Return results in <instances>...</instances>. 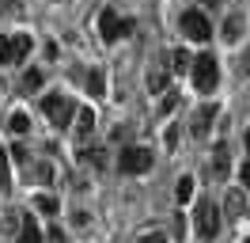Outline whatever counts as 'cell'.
Wrapping results in <instances>:
<instances>
[{
    "mask_svg": "<svg viewBox=\"0 0 250 243\" xmlns=\"http://www.w3.org/2000/svg\"><path fill=\"white\" fill-rule=\"evenodd\" d=\"M42 114H46L57 129H64V125H72L76 103H72L68 95H61V91H49V95H42Z\"/></svg>",
    "mask_w": 250,
    "mask_h": 243,
    "instance_id": "1",
    "label": "cell"
},
{
    "mask_svg": "<svg viewBox=\"0 0 250 243\" xmlns=\"http://www.w3.org/2000/svg\"><path fill=\"white\" fill-rule=\"evenodd\" d=\"M228 167H231V160H228V145H216V148H212V171H216V175H228Z\"/></svg>",
    "mask_w": 250,
    "mask_h": 243,
    "instance_id": "15",
    "label": "cell"
},
{
    "mask_svg": "<svg viewBox=\"0 0 250 243\" xmlns=\"http://www.w3.org/2000/svg\"><path fill=\"white\" fill-rule=\"evenodd\" d=\"M212 118H220V106L216 103H205L193 110V118H189V133L193 137H205L208 129H212Z\"/></svg>",
    "mask_w": 250,
    "mask_h": 243,
    "instance_id": "8",
    "label": "cell"
},
{
    "mask_svg": "<svg viewBox=\"0 0 250 243\" xmlns=\"http://www.w3.org/2000/svg\"><path fill=\"white\" fill-rule=\"evenodd\" d=\"M0 190L4 194L12 190V160H8V152H0Z\"/></svg>",
    "mask_w": 250,
    "mask_h": 243,
    "instance_id": "16",
    "label": "cell"
},
{
    "mask_svg": "<svg viewBox=\"0 0 250 243\" xmlns=\"http://www.w3.org/2000/svg\"><path fill=\"white\" fill-rule=\"evenodd\" d=\"M189 80H193V88H197V91H205V95H208V91L216 88V80H220L216 57H212V53H201V57L189 65Z\"/></svg>",
    "mask_w": 250,
    "mask_h": 243,
    "instance_id": "2",
    "label": "cell"
},
{
    "mask_svg": "<svg viewBox=\"0 0 250 243\" xmlns=\"http://www.w3.org/2000/svg\"><path fill=\"white\" fill-rule=\"evenodd\" d=\"M243 27H247V19L239 12L231 15H224V27H220V38H224V46H235L239 38H243Z\"/></svg>",
    "mask_w": 250,
    "mask_h": 243,
    "instance_id": "9",
    "label": "cell"
},
{
    "mask_svg": "<svg viewBox=\"0 0 250 243\" xmlns=\"http://www.w3.org/2000/svg\"><path fill=\"white\" fill-rule=\"evenodd\" d=\"M224 213H228V217H231V220H243V217H247V194H243V190H228V194H224Z\"/></svg>",
    "mask_w": 250,
    "mask_h": 243,
    "instance_id": "10",
    "label": "cell"
},
{
    "mask_svg": "<svg viewBox=\"0 0 250 243\" xmlns=\"http://www.w3.org/2000/svg\"><path fill=\"white\" fill-rule=\"evenodd\" d=\"M8 129H12V133H27V129H31V118H27V114H12V118H8Z\"/></svg>",
    "mask_w": 250,
    "mask_h": 243,
    "instance_id": "21",
    "label": "cell"
},
{
    "mask_svg": "<svg viewBox=\"0 0 250 243\" xmlns=\"http://www.w3.org/2000/svg\"><path fill=\"white\" fill-rule=\"evenodd\" d=\"M137 243H167V236H159V232H152V236H141Z\"/></svg>",
    "mask_w": 250,
    "mask_h": 243,
    "instance_id": "24",
    "label": "cell"
},
{
    "mask_svg": "<svg viewBox=\"0 0 250 243\" xmlns=\"http://www.w3.org/2000/svg\"><path fill=\"white\" fill-rule=\"evenodd\" d=\"M205 8H220V4H224V0H201Z\"/></svg>",
    "mask_w": 250,
    "mask_h": 243,
    "instance_id": "29",
    "label": "cell"
},
{
    "mask_svg": "<svg viewBox=\"0 0 250 243\" xmlns=\"http://www.w3.org/2000/svg\"><path fill=\"white\" fill-rule=\"evenodd\" d=\"M34 205H38V213L53 217V213H57V197H53V194H38V197H34Z\"/></svg>",
    "mask_w": 250,
    "mask_h": 243,
    "instance_id": "20",
    "label": "cell"
},
{
    "mask_svg": "<svg viewBox=\"0 0 250 243\" xmlns=\"http://www.w3.org/2000/svg\"><path fill=\"white\" fill-rule=\"evenodd\" d=\"M31 34H16V38H0V65H19L31 53Z\"/></svg>",
    "mask_w": 250,
    "mask_h": 243,
    "instance_id": "5",
    "label": "cell"
},
{
    "mask_svg": "<svg viewBox=\"0 0 250 243\" xmlns=\"http://www.w3.org/2000/svg\"><path fill=\"white\" fill-rule=\"evenodd\" d=\"M178 27H182V34H186L189 42H208V38H212V27H208V19H205V12H197V8H189V12H182V19H178Z\"/></svg>",
    "mask_w": 250,
    "mask_h": 243,
    "instance_id": "4",
    "label": "cell"
},
{
    "mask_svg": "<svg viewBox=\"0 0 250 243\" xmlns=\"http://www.w3.org/2000/svg\"><path fill=\"white\" fill-rule=\"evenodd\" d=\"M247 148H250V129H247Z\"/></svg>",
    "mask_w": 250,
    "mask_h": 243,
    "instance_id": "30",
    "label": "cell"
},
{
    "mask_svg": "<svg viewBox=\"0 0 250 243\" xmlns=\"http://www.w3.org/2000/svg\"><path fill=\"white\" fill-rule=\"evenodd\" d=\"M19 217H23L19 209H4V228H8L12 240H16V232H19Z\"/></svg>",
    "mask_w": 250,
    "mask_h": 243,
    "instance_id": "22",
    "label": "cell"
},
{
    "mask_svg": "<svg viewBox=\"0 0 250 243\" xmlns=\"http://www.w3.org/2000/svg\"><path fill=\"white\" fill-rule=\"evenodd\" d=\"M239 175H243V182L250 186V164H243V171H239Z\"/></svg>",
    "mask_w": 250,
    "mask_h": 243,
    "instance_id": "27",
    "label": "cell"
},
{
    "mask_svg": "<svg viewBox=\"0 0 250 243\" xmlns=\"http://www.w3.org/2000/svg\"><path fill=\"white\" fill-rule=\"evenodd\" d=\"M72 118H76V122H72V133H76V141H87V137H91V129H95V114L87 110V106H80Z\"/></svg>",
    "mask_w": 250,
    "mask_h": 243,
    "instance_id": "12",
    "label": "cell"
},
{
    "mask_svg": "<svg viewBox=\"0 0 250 243\" xmlns=\"http://www.w3.org/2000/svg\"><path fill=\"white\" fill-rule=\"evenodd\" d=\"M174 197H178V201H193V179H189V175H182V179H178Z\"/></svg>",
    "mask_w": 250,
    "mask_h": 243,
    "instance_id": "18",
    "label": "cell"
},
{
    "mask_svg": "<svg viewBox=\"0 0 250 243\" xmlns=\"http://www.w3.org/2000/svg\"><path fill=\"white\" fill-rule=\"evenodd\" d=\"M189 69V53L186 49H171V73H186Z\"/></svg>",
    "mask_w": 250,
    "mask_h": 243,
    "instance_id": "19",
    "label": "cell"
},
{
    "mask_svg": "<svg viewBox=\"0 0 250 243\" xmlns=\"http://www.w3.org/2000/svg\"><path fill=\"white\" fill-rule=\"evenodd\" d=\"M118 167H122L125 175H141V171H148V167H152V152L141 148V145L122 148V156H118Z\"/></svg>",
    "mask_w": 250,
    "mask_h": 243,
    "instance_id": "6",
    "label": "cell"
},
{
    "mask_svg": "<svg viewBox=\"0 0 250 243\" xmlns=\"http://www.w3.org/2000/svg\"><path fill=\"white\" fill-rule=\"evenodd\" d=\"M31 175H34V179H42V182H49V175H53V167H49L46 160H42V164H31Z\"/></svg>",
    "mask_w": 250,
    "mask_h": 243,
    "instance_id": "23",
    "label": "cell"
},
{
    "mask_svg": "<svg viewBox=\"0 0 250 243\" xmlns=\"http://www.w3.org/2000/svg\"><path fill=\"white\" fill-rule=\"evenodd\" d=\"M87 91H91L95 99H103V95H106V76L99 73V69H91V73H87Z\"/></svg>",
    "mask_w": 250,
    "mask_h": 243,
    "instance_id": "14",
    "label": "cell"
},
{
    "mask_svg": "<svg viewBox=\"0 0 250 243\" xmlns=\"http://www.w3.org/2000/svg\"><path fill=\"white\" fill-rule=\"evenodd\" d=\"M243 73L250 76V49H247V53H243Z\"/></svg>",
    "mask_w": 250,
    "mask_h": 243,
    "instance_id": "28",
    "label": "cell"
},
{
    "mask_svg": "<svg viewBox=\"0 0 250 243\" xmlns=\"http://www.w3.org/2000/svg\"><path fill=\"white\" fill-rule=\"evenodd\" d=\"M16 243H42V232H38V220L31 213L19 217V232H16Z\"/></svg>",
    "mask_w": 250,
    "mask_h": 243,
    "instance_id": "11",
    "label": "cell"
},
{
    "mask_svg": "<svg viewBox=\"0 0 250 243\" xmlns=\"http://www.w3.org/2000/svg\"><path fill=\"white\" fill-rule=\"evenodd\" d=\"M129 30H133V19H118L110 8L99 15V34H103V42H118V38L129 34Z\"/></svg>",
    "mask_w": 250,
    "mask_h": 243,
    "instance_id": "7",
    "label": "cell"
},
{
    "mask_svg": "<svg viewBox=\"0 0 250 243\" xmlns=\"http://www.w3.org/2000/svg\"><path fill=\"white\" fill-rule=\"evenodd\" d=\"M193 228H197L201 240H212V236L220 232V209L208 201V197L197 201V209H193Z\"/></svg>",
    "mask_w": 250,
    "mask_h": 243,
    "instance_id": "3",
    "label": "cell"
},
{
    "mask_svg": "<svg viewBox=\"0 0 250 243\" xmlns=\"http://www.w3.org/2000/svg\"><path fill=\"white\" fill-rule=\"evenodd\" d=\"M174 103H178V99H174V95H167V99H163V106H159V110H163V114H171V110H174Z\"/></svg>",
    "mask_w": 250,
    "mask_h": 243,
    "instance_id": "26",
    "label": "cell"
},
{
    "mask_svg": "<svg viewBox=\"0 0 250 243\" xmlns=\"http://www.w3.org/2000/svg\"><path fill=\"white\" fill-rule=\"evenodd\" d=\"M148 91H156V95L167 91V65L163 61H152V69H148Z\"/></svg>",
    "mask_w": 250,
    "mask_h": 243,
    "instance_id": "13",
    "label": "cell"
},
{
    "mask_svg": "<svg viewBox=\"0 0 250 243\" xmlns=\"http://www.w3.org/2000/svg\"><path fill=\"white\" fill-rule=\"evenodd\" d=\"M42 88V73H38V69H27V73H23V95H31V91H38Z\"/></svg>",
    "mask_w": 250,
    "mask_h": 243,
    "instance_id": "17",
    "label": "cell"
},
{
    "mask_svg": "<svg viewBox=\"0 0 250 243\" xmlns=\"http://www.w3.org/2000/svg\"><path fill=\"white\" fill-rule=\"evenodd\" d=\"M68 217H72V224H87V213H83V209H72Z\"/></svg>",
    "mask_w": 250,
    "mask_h": 243,
    "instance_id": "25",
    "label": "cell"
}]
</instances>
